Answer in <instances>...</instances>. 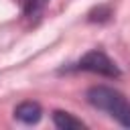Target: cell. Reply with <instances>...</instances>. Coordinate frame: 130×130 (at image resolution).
Returning <instances> with one entry per match:
<instances>
[{
  "mask_svg": "<svg viewBox=\"0 0 130 130\" xmlns=\"http://www.w3.org/2000/svg\"><path fill=\"white\" fill-rule=\"evenodd\" d=\"M87 102L93 108L108 112L122 126L130 128V102L120 91H116L112 87H106V85H95V87L87 89Z\"/></svg>",
  "mask_w": 130,
  "mask_h": 130,
  "instance_id": "obj_1",
  "label": "cell"
},
{
  "mask_svg": "<svg viewBox=\"0 0 130 130\" xmlns=\"http://www.w3.org/2000/svg\"><path fill=\"white\" fill-rule=\"evenodd\" d=\"M75 67L81 69V71H89V73H98V75H106V77H118L120 75L118 65L100 49H93V51L85 53L77 61Z\"/></svg>",
  "mask_w": 130,
  "mask_h": 130,
  "instance_id": "obj_2",
  "label": "cell"
},
{
  "mask_svg": "<svg viewBox=\"0 0 130 130\" xmlns=\"http://www.w3.org/2000/svg\"><path fill=\"white\" fill-rule=\"evenodd\" d=\"M41 106L37 102H22L16 110H14V118L24 122V124H37L41 120Z\"/></svg>",
  "mask_w": 130,
  "mask_h": 130,
  "instance_id": "obj_3",
  "label": "cell"
},
{
  "mask_svg": "<svg viewBox=\"0 0 130 130\" xmlns=\"http://www.w3.org/2000/svg\"><path fill=\"white\" fill-rule=\"evenodd\" d=\"M53 122H55V126H57V128H61V130L85 128V124H83L79 118H75V116H73V114H69V112H61V110H57V112L53 114Z\"/></svg>",
  "mask_w": 130,
  "mask_h": 130,
  "instance_id": "obj_4",
  "label": "cell"
},
{
  "mask_svg": "<svg viewBox=\"0 0 130 130\" xmlns=\"http://www.w3.org/2000/svg\"><path fill=\"white\" fill-rule=\"evenodd\" d=\"M49 0H16V4L20 6L24 16H37L41 14V10L47 6Z\"/></svg>",
  "mask_w": 130,
  "mask_h": 130,
  "instance_id": "obj_5",
  "label": "cell"
}]
</instances>
